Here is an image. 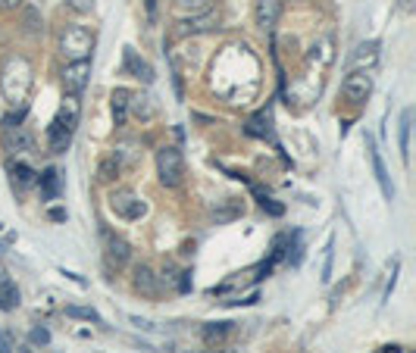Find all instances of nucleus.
<instances>
[{
	"mask_svg": "<svg viewBox=\"0 0 416 353\" xmlns=\"http://www.w3.org/2000/svg\"><path fill=\"white\" fill-rule=\"evenodd\" d=\"M32 85H35L32 63L26 57H7V63L0 69V94H3V101L10 107H26Z\"/></svg>",
	"mask_w": 416,
	"mask_h": 353,
	"instance_id": "f257e3e1",
	"label": "nucleus"
},
{
	"mask_svg": "<svg viewBox=\"0 0 416 353\" xmlns=\"http://www.w3.org/2000/svg\"><path fill=\"white\" fill-rule=\"evenodd\" d=\"M60 51L69 63L76 60H88L91 51H94V35L88 32L85 26H69L63 35H60Z\"/></svg>",
	"mask_w": 416,
	"mask_h": 353,
	"instance_id": "f03ea898",
	"label": "nucleus"
},
{
	"mask_svg": "<svg viewBox=\"0 0 416 353\" xmlns=\"http://www.w3.org/2000/svg\"><path fill=\"white\" fill-rule=\"evenodd\" d=\"M157 175H160L163 188H178V184H182L185 160H182L178 147H163V150L157 153Z\"/></svg>",
	"mask_w": 416,
	"mask_h": 353,
	"instance_id": "7ed1b4c3",
	"label": "nucleus"
},
{
	"mask_svg": "<svg viewBox=\"0 0 416 353\" xmlns=\"http://www.w3.org/2000/svg\"><path fill=\"white\" fill-rule=\"evenodd\" d=\"M88 78H91V60H76L63 69V94L78 97L85 88H88Z\"/></svg>",
	"mask_w": 416,
	"mask_h": 353,
	"instance_id": "20e7f679",
	"label": "nucleus"
},
{
	"mask_svg": "<svg viewBox=\"0 0 416 353\" xmlns=\"http://www.w3.org/2000/svg\"><path fill=\"white\" fill-rule=\"evenodd\" d=\"M341 94L351 103H363L372 94V69H357L341 82Z\"/></svg>",
	"mask_w": 416,
	"mask_h": 353,
	"instance_id": "39448f33",
	"label": "nucleus"
},
{
	"mask_svg": "<svg viewBox=\"0 0 416 353\" xmlns=\"http://www.w3.org/2000/svg\"><path fill=\"white\" fill-rule=\"evenodd\" d=\"M110 207H113L116 216H122V219H141V216L147 213V207L138 200V194L128 188H119L113 197H110Z\"/></svg>",
	"mask_w": 416,
	"mask_h": 353,
	"instance_id": "423d86ee",
	"label": "nucleus"
},
{
	"mask_svg": "<svg viewBox=\"0 0 416 353\" xmlns=\"http://www.w3.org/2000/svg\"><path fill=\"white\" fill-rule=\"evenodd\" d=\"M366 150H369V163H372V172H376L378 188H382V197H385V200H391V197H394V188H391L388 169H385L382 153H378V147H376V141H372V138H366Z\"/></svg>",
	"mask_w": 416,
	"mask_h": 353,
	"instance_id": "0eeeda50",
	"label": "nucleus"
},
{
	"mask_svg": "<svg viewBox=\"0 0 416 353\" xmlns=\"http://www.w3.org/2000/svg\"><path fill=\"white\" fill-rule=\"evenodd\" d=\"M122 72H126V76L141 78V82H144V85H151V82H153V69L144 63V60L138 57V53L132 51V47H126V60H122Z\"/></svg>",
	"mask_w": 416,
	"mask_h": 353,
	"instance_id": "6e6552de",
	"label": "nucleus"
},
{
	"mask_svg": "<svg viewBox=\"0 0 416 353\" xmlns=\"http://www.w3.org/2000/svg\"><path fill=\"white\" fill-rule=\"evenodd\" d=\"M278 16H282V3L278 0H257V26L263 32H272L278 26Z\"/></svg>",
	"mask_w": 416,
	"mask_h": 353,
	"instance_id": "1a4fd4ad",
	"label": "nucleus"
},
{
	"mask_svg": "<svg viewBox=\"0 0 416 353\" xmlns=\"http://www.w3.org/2000/svg\"><path fill=\"white\" fill-rule=\"evenodd\" d=\"M3 144H7V150H13V153H28V150H35L32 135H28L22 126H7Z\"/></svg>",
	"mask_w": 416,
	"mask_h": 353,
	"instance_id": "9d476101",
	"label": "nucleus"
},
{
	"mask_svg": "<svg viewBox=\"0 0 416 353\" xmlns=\"http://www.w3.org/2000/svg\"><path fill=\"white\" fill-rule=\"evenodd\" d=\"M19 307V288L13 284V278L0 269V309H16Z\"/></svg>",
	"mask_w": 416,
	"mask_h": 353,
	"instance_id": "9b49d317",
	"label": "nucleus"
},
{
	"mask_svg": "<svg viewBox=\"0 0 416 353\" xmlns=\"http://www.w3.org/2000/svg\"><path fill=\"white\" fill-rule=\"evenodd\" d=\"M10 182H13L16 191H26V188H32V184L38 182V172H35L32 166H26V163H13L10 166Z\"/></svg>",
	"mask_w": 416,
	"mask_h": 353,
	"instance_id": "f8f14e48",
	"label": "nucleus"
},
{
	"mask_svg": "<svg viewBox=\"0 0 416 353\" xmlns=\"http://www.w3.org/2000/svg\"><path fill=\"white\" fill-rule=\"evenodd\" d=\"M47 144H51V150L53 153H63L66 147L72 144V132L66 126H60L57 119L51 122V128H47Z\"/></svg>",
	"mask_w": 416,
	"mask_h": 353,
	"instance_id": "ddd939ff",
	"label": "nucleus"
},
{
	"mask_svg": "<svg viewBox=\"0 0 416 353\" xmlns=\"http://www.w3.org/2000/svg\"><path fill=\"white\" fill-rule=\"evenodd\" d=\"M135 291H141L144 297H157V275H153L151 266L141 263L135 269Z\"/></svg>",
	"mask_w": 416,
	"mask_h": 353,
	"instance_id": "4468645a",
	"label": "nucleus"
},
{
	"mask_svg": "<svg viewBox=\"0 0 416 353\" xmlns=\"http://www.w3.org/2000/svg\"><path fill=\"white\" fill-rule=\"evenodd\" d=\"M78 116H82V107H78V97H69V94H66V97H63V110H60L57 122H60V126H66L69 132H76Z\"/></svg>",
	"mask_w": 416,
	"mask_h": 353,
	"instance_id": "2eb2a0df",
	"label": "nucleus"
},
{
	"mask_svg": "<svg viewBox=\"0 0 416 353\" xmlns=\"http://www.w3.org/2000/svg\"><path fill=\"white\" fill-rule=\"evenodd\" d=\"M378 60V41H366V44H360L357 51H353V66H366V69H372Z\"/></svg>",
	"mask_w": 416,
	"mask_h": 353,
	"instance_id": "dca6fc26",
	"label": "nucleus"
},
{
	"mask_svg": "<svg viewBox=\"0 0 416 353\" xmlns=\"http://www.w3.org/2000/svg\"><path fill=\"white\" fill-rule=\"evenodd\" d=\"M107 259L116 266L128 263V244L122 238H116V234H107Z\"/></svg>",
	"mask_w": 416,
	"mask_h": 353,
	"instance_id": "f3484780",
	"label": "nucleus"
},
{
	"mask_svg": "<svg viewBox=\"0 0 416 353\" xmlns=\"http://www.w3.org/2000/svg\"><path fill=\"white\" fill-rule=\"evenodd\" d=\"M128 101H132V91H128V88H116L113 91V119H116V126H122V122H126Z\"/></svg>",
	"mask_w": 416,
	"mask_h": 353,
	"instance_id": "a211bd4d",
	"label": "nucleus"
},
{
	"mask_svg": "<svg viewBox=\"0 0 416 353\" xmlns=\"http://www.w3.org/2000/svg\"><path fill=\"white\" fill-rule=\"evenodd\" d=\"M247 135H253V138H272V122L266 113H257L247 119Z\"/></svg>",
	"mask_w": 416,
	"mask_h": 353,
	"instance_id": "6ab92c4d",
	"label": "nucleus"
},
{
	"mask_svg": "<svg viewBox=\"0 0 416 353\" xmlns=\"http://www.w3.org/2000/svg\"><path fill=\"white\" fill-rule=\"evenodd\" d=\"M128 110H132V113L138 116V119H144V122H147V119H153V113H157L147 94H132V101H128Z\"/></svg>",
	"mask_w": 416,
	"mask_h": 353,
	"instance_id": "aec40b11",
	"label": "nucleus"
},
{
	"mask_svg": "<svg viewBox=\"0 0 416 353\" xmlns=\"http://www.w3.org/2000/svg\"><path fill=\"white\" fill-rule=\"evenodd\" d=\"M410 126H413V110H403V116H401V138H397V147H401L403 163L410 160Z\"/></svg>",
	"mask_w": 416,
	"mask_h": 353,
	"instance_id": "412c9836",
	"label": "nucleus"
},
{
	"mask_svg": "<svg viewBox=\"0 0 416 353\" xmlns=\"http://www.w3.org/2000/svg\"><path fill=\"white\" fill-rule=\"evenodd\" d=\"M38 182H41V197H44V200H53V197L60 194V172L57 169H44V175H41Z\"/></svg>",
	"mask_w": 416,
	"mask_h": 353,
	"instance_id": "4be33fe9",
	"label": "nucleus"
},
{
	"mask_svg": "<svg viewBox=\"0 0 416 353\" xmlns=\"http://www.w3.org/2000/svg\"><path fill=\"white\" fill-rule=\"evenodd\" d=\"M332 47H335V44H332V38H319L313 47H310V63H313V60L319 57V63H322V66H328V63L335 60V51H332Z\"/></svg>",
	"mask_w": 416,
	"mask_h": 353,
	"instance_id": "5701e85b",
	"label": "nucleus"
},
{
	"mask_svg": "<svg viewBox=\"0 0 416 353\" xmlns=\"http://www.w3.org/2000/svg\"><path fill=\"white\" fill-rule=\"evenodd\" d=\"M210 10V0H176V13L178 16H201V13H207Z\"/></svg>",
	"mask_w": 416,
	"mask_h": 353,
	"instance_id": "b1692460",
	"label": "nucleus"
},
{
	"mask_svg": "<svg viewBox=\"0 0 416 353\" xmlns=\"http://www.w3.org/2000/svg\"><path fill=\"white\" fill-rule=\"evenodd\" d=\"M66 316L69 319H85V322H94V325H103L101 313L94 307H66Z\"/></svg>",
	"mask_w": 416,
	"mask_h": 353,
	"instance_id": "393cba45",
	"label": "nucleus"
},
{
	"mask_svg": "<svg viewBox=\"0 0 416 353\" xmlns=\"http://www.w3.org/2000/svg\"><path fill=\"white\" fill-rule=\"evenodd\" d=\"M219 26V13H213V10H207V13L194 16V22H191V32H210V28Z\"/></svg>",
	"mask_w": 416,
	"mask_h": 353,
	"instance_id": "a878e982",
	"label": "nucleus"
},
{
	"mask_svg": "<svg viewBox=\"0 0 416 353\" xmlns=\"http://www.w3.org/2000/svg\"><path fill=\"white\" fill-rule=\"evenodd\" d=\"M226 334H232V322H210V325H203V341H222Z\"/></svg>",
	"mask_w": 416,
	"mask_h": 353,
	"instance_id": "bb28decb",
	"label": "nucleus"
},
{
	"mask_svg": "<svg viewBox=\"0 0 416 353\" xmlns=\"http://www.w3.org/2000/svg\"><path fill=\"white\" fill-rule=\"evenodd\" d=\"M116 175H119V163H116L113 157H107L101 163V169H97V178H101V182H113Z\"/></svg>",
	"mask_w": 416,
	"mask_h": 353,
	"instance_id": "cd10ccee",
	"label": "nucleus"
},
{
	"mask_svg": "<svg viewBox=\"0 0 416 353\" xmlns=\"http://www.w3.org/2000/svg\"><path fill=\"white\" fill-rule=\"evenodd\" d=\"M294 244H291V253H288V259H291V266H301V259H303V244H301V234L294 232Z\"/></svg>",
	"mask_w": 416,
	"mask_h": 353,
	"instance_id": "c85d7f7f",
	"label": "nucleus"
},
{
	"mask_svg": "<svg viewBox=\"0 0 416 353\" xmlns=\"http://www.w3.org/2000/svg\"><path fill=\"white\" fill-rule=\"evenodd\" d=\"M332 259H335V241H328V247H326V263H322V282H328V278H332Z\"/></svg>",
	"mask_w": 416,
	"mask_h": 353,
	"instance_id": "c756f323",
	"label": "nucleus"
},
{
	"mask_svg": "<svg viewBox=\"0 0 416 353\" xmlns=\"http://www.w3.org/2000/svg\"><path fill=\"white\" fill-rule=\"evenodd\" d=\"M32 344H51V332L38 325V328L32 332Z\"/></svg>",
	"mask_w": 416,
	"mask_h": 353,
	"instance_id": "7c9ffc66",
	"label": "nucleus"
},
{
	"mask_svg": "<svg viewBox=\"0 0 416 353\" xmlns=\"http://www.w3.org/2000/svg\"><path fill=\"white\" fill-rule=\"evenodd\" d=\"M69 7L76 10V13H91V7H94V0H69Z\"/></svg>",
	"mask_w": 416,
	"mask_h": 353,
	"instance_id": "2f4dec72",
	"label": "nucleus"
},
{
	"mask_svg": "<svg viewBox=\"0 0 416 353\" xmlns=\"http://www.w3.org/2000/svg\"><path fill=\"white\" fill-rule=\"evenodd\" d=\"M260 203H263V209H269L272 216H282V207H278V203H272V197L260 194Z\"/></svg>",
	"mask_w": 416,
	"mask_h": 353,
	"instance_id": "473e14b6",
	"label": "nucleus"
},
{
	"mask_svg": "<svg viewBox=\"0 0 416 353\" xmlns=\"http://www.w3.org/2000/svg\"><path fill=\"white\" fill-rule=\"evenodd\" d=\"M238 213H241L238 207H226V209H219V213H213V216H216V222H226V219H235Z\"/></svg>",
	"mask_w": 416,
	"mask_h": 353,
	"instance_id": "72a5a7b5",
	"label": "nucleus"
},
{
	"mask_svg": "<svg viewBox=\"0 0 416 353\" xmlns=\"http://www.w3.org/2000/svg\"><path fill=\"white\" fill-rule=\"evenodd\" d=\"M0 353H13V344H10L7 334H0Z\"/></svg>",
	"mask_w": 416,
	"mask_h": 353,
	"instance_id": "f704fd0d",
	"label": "nucleus"
},
{
	"mask_svg": "<svg viewBox=\"0 0 416 353\" xmlns=\"http://www.w3.org/2000/svg\"><path fill=\"white\" fill-rule=\"evenodd\" d=\"M22 0H0V10H16Z\"/></svg>",
	"mask_w": 416,
	"mask_h": 353,
	"instance_id": "c9c22d12",
	"label": "nucleus"
},
{
	"mask_svg": "<svg viewBox=\"0 0 416 353\" xmlns=\"http://www.w3.org/2000/svg\"><path fill=\"white\" fill-rule=\"evenodd\" d=\"M51 219L60 222V219H66V213H63V209H51Z\"/></svg>",
	"mask_w": 416,
	"mask_h": 353,
	"instance_id": "e433bc0d",
	"label": "nucleus"
},
{
	"mask_svg": "<svg viewBox=\"0 0 416 353\" xmlns=\"http://www.w3.org/2000/svg\"><path fill=\"white\" fill-rule=\"evenodd\" d=\"M401 7L403 10H413V0H401Z\"/></svg>",
	"mask_w": 416,
	"mask_h": 353,
	"instance_id": "4c0bfd02",
	"label": "nucleus"
},
{
	"mask_svg": "<svg viewBox=\"0 0 416 353\" xmlns=\"http://www.w3.org/2000/svg\"><path fill=\"white\" fill-rule=\"evenodd\" d=\"M3 253H7V241H0V257H3Z\"/></svg>",
	"mask_w": 416,
	"mask_h": 353,
	"instance_id": "58836bf2",
	"label": "nucleus"
},
{
	"mask_svg": "<svg viewBox=\"0 0 416 353\" xmlns=\"http://www.w3.org/2000/svg\"><path fill=\"white\" fill-rule=\"evenodd\" d=\"M391 353H397V350H391Z\"/></svg>",
	"mask_w": 416,
	"mask_h": 353,
	"instance_id": "ea45409f",
	"label": "nucleus"
}]
</instances>
